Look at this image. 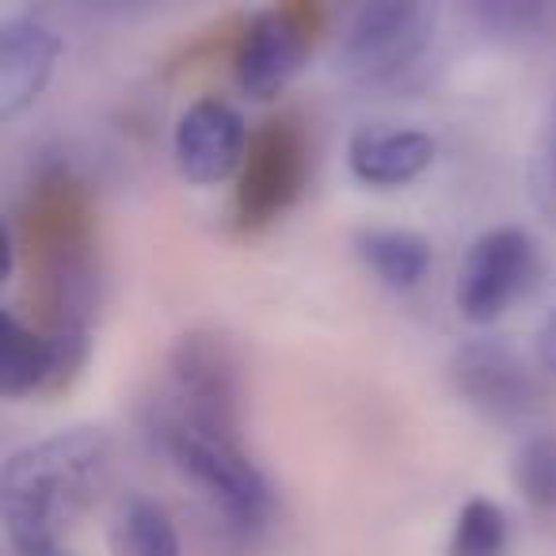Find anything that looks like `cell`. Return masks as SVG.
<instances>
[{"mask_svg": "<svg viewBox=\"0 0 556 556\" xmlns=\"http://www.w3.org/2000/svg\"><path fill=\"white\" fill-rule=\"evenodd\" d=\"M462 12L495 42L526 47L556 39V0H462Z\"/></svg>", "mask_w": 556, "mask_h": 556, "instance_id": "14", "label": "cell"}, {"mask_svg": "<svg viewBox=\"0 0 556 556\" xmlns=\"http://www.w3.org/2000/svg\"><path fill=\"white\" fill-rule=\"evenodd\" d=\"M538 363L556 378V305L538 328Z\"/></svg>", "mask_w": 556, "mask_h": 556, "instance_id": "19", "label": "cell"}, {"mask_svg": "<svg viewBox=\"0 0 556 556\" xmlns=\"http://www.w3.org/2000/svg\"><path fill=\"white\" fill-rule=\"evenodd\" d=\"M118 556H184L172 515L153 500H130L118 515Z\"/></svg>", "mask_w": 556, "mask_h": 556, "instance_id": "15", "label": "cell"}, {"mask_svg": "<svg viewBox=\"0 0 556 556\" xmlns=\"http://www.w3.org/2000/svg\"><path fill=\"white\" fill-rule=\"evenodd\" d=\"M450 374H454V386L465 396V404L492 424H522L545 401L533 370L500 340L462 343L450 363Z\"/></svg>", "mask_w": 556, "mask_h": 556, "instance_id": "6", "label": "cell"}, {"mask_svg": "<svg viewBox=\"0 0 556 556\" xmlns=\"http://www.w3.org/2000/svg\"><path fill=\"white\" fill-rule=\"evenodd\" d=\"M439 156V141L408 126H363L348 141V168L366 187L416 184Z\"/></svg>", "mask_w": 556, "mask_h": 556, "instance_id": "12", "label": "cell"}, {"mask_svg": "<svg viewBox=\"0 0 556 556\" xmlns=\"http://www.w3.org/2000/svg\"><path fill=\"white\" fill-rule=\"evenodd\" d=\"M149 427L240 434V370L225 336H179L176 348L168 351L164 389L149 408Z\"/></svg>", "mask_w": 556, "mask_h": 556, "instance_id": "3", "label": "cell"}, {"mask_svg": "<svg viewBox=\"0 0 556 556\" xmlns=\"http://www.w3.org/2000/svg\"><path fill=\"white\" fill-rule=\"evenodd\" d=\"M62 39L35 16H12L0 27V123H16L54 80Z\"/></svg>", "mask_w": 556, "mask_h": 556, "instance_id": "10", "label": "cell"}, {"mask_svg": "<svg viewBox=\"0 0 556 556\" xmlns=\"http://www.w3.org/2000/svg\"><path fill=\"white\" fill-rule=\"evenodd\" d=\"M515 484L526 507L556 518V434H530L515 454Z\"/></svg>", "mask_w": 556, "mask_h": 556, "instance_id": "17", "label": "cell"}, {"mask_svg": "<svg viewBox=\"0 0 556 556\" xmlns=\"http://www.w3.org/2000/svg\"><path fill=\"white\" fill-rule=\"evenodd\" d=\"M533 202L556 225V108L545 134H541L538 156H533Z\"/></svg>", "mask_w": 556, "mask_h": 556, "instance_id": "18", "label": "cell"}, {"mask_svg": "<svg viewBox=\"0 0 556 556\" xmlns=\"http://www.w3.org/2000/svg\"><path fill=\"white\" fill-rule=\"evenodd\" d=\"M172 156H176L179 176L194 187H214L229 176H240L248 156V130L237 108H229L217 96L194 100L176 123Z\"/></svg>", "mask_w": 556, "mask_h": 556, "instance_id": "9", "label": "cell"}, {"mask_svg": "<svg viewBox=\"0 0 556 556\" xmlns=\"http://www.w3.org/2000/svg\"><path fill=\"white\" fill-rule=\"evenodd\" d=\"M305 62V31L287 12H260L232 54L237 88L252 100H270L294 80Z\"/></svg>", "mask_w": 556, "mask_h": 556, "instance_id": "11", "label": "cell"}, {"mask_svg": "<svg viewBox=\"0 0 556 556\" xmlns=\"http://www.w3.org/2000/svg\"><path fill=\"white\" fill-rule=\"evenodd\" d=\"M85 363V328H31L12 309L0 313V393L16 401L54 389Z\"/></svg>", "mask_w": 556, "mask_h": 556, "instance_id": "8", "label": "cell"}, {"mask_svg": "<svg viewBox=\"0 0 556 556\" xmlns=\"http://www.w3.org/2000/svg\"><path fill=\"white\" fill-rule=\"evenodd\" d=\"M305 179V146L302 134L275 118L248 141L244 168L237 176V222L244 229L275 222L298 199Z\"/></svg>", "mask_w": 556, "mask_h": 556, "instance_id": "7", "label": "cell"}, {"mask_svg": "<svg viewBox=\"0 0 556 556\" xmlns=\"http://www.w3.org/2000/svg\"><path fill=\"white\" fill-rule=\"evenodd\" d=\"M24 556H73V553L65 548V541H50V545H39V548H31V553H24Z\"/></svg>", "mask_w": 556, "mask_h": 556, "instance_id": "20", "label": "cell"}, {"mask_svg": "<svg viewBox=\"0 0 556 556\" xmlns=\"http://www.w3.org/2000/svg\"><path fill=\"white\" fill-rule=\"evenodd\" d=\"M538 270H541V252L530 232L515 229V225L488 229L465 252L462 275H457V290H454L457 309L472 325H492L518 298H526Z\"/></svg>", "mask_w": 556, "mask_h": 556, "instance_id": "5", "label": "cell"}, {"mask_svg": "<svg viewBox=\"0 0 556 556\" xmlns=\"http://www.w3.org/2000/svg\"><path fill=\"white\" fill-rule=\"evenodd\" d=\"M161 454L214 503L225 530L237 541H252L267 530L275 492L260 465L232 431H194V427H149Z\"/></svg>", "mask_w": 556, "mask_h": 556, "instance_id": "2", "label": "cell"}, {"mask_svg": "<svg viewBox=\"0 0 556 556\" xmlns=\"http://www.w3.org/2000/svg\"><path fill=\"white\" fill-rule=\"evenodd\" d=\"M111 477V439L100 427H70L12 454L0 472V515L16 556L50 541L92 507Z\"/></svg>", "mask_w": 556, "mask_h": 556, "instance_id": "1", "label": "cell"}, {"mask_svg": "<svg viewBox=\"0 0 556 556\" xmlns=\"http://www.w3.org/2000/svg\"><path fill=\"white\" fill-rule=\"evenodd\" d=\"M442 0H363L340 42V70L358 88H393L434 47Z\"/></svg>", "mask_w": 556, "mask_h": 556, "instance_id": "4", "label": "cell"}, {"mask_svg": "<svg viewBox=\"0 0 556 556\" xmlns=\"http://www.w3.org/2000/svg\"><path fill=\"white\" fill-rule=\"evenodd\" d=\"M507 515L488 495H472L457 510L454 530H450L446 556H507Z\"/></svg>", "mask_w": 556, "mask_h": 556, "instance_id": "16", "label": "cell"}, {"mask_svg": "<svg viewBox=\"0 0 556 556\" xmlns=\"http://www.w3.org/2000/svg\"><path fill=\"white\" fill-rule=\"evenodd\" d=\"M358 260L389 290H416L431 275V244L412 229H366L355 240Z\"/></svg>", "mask_w": 556, "mask_h": 556, "instance_id": "13", "label": "cell"}]
</instances>
